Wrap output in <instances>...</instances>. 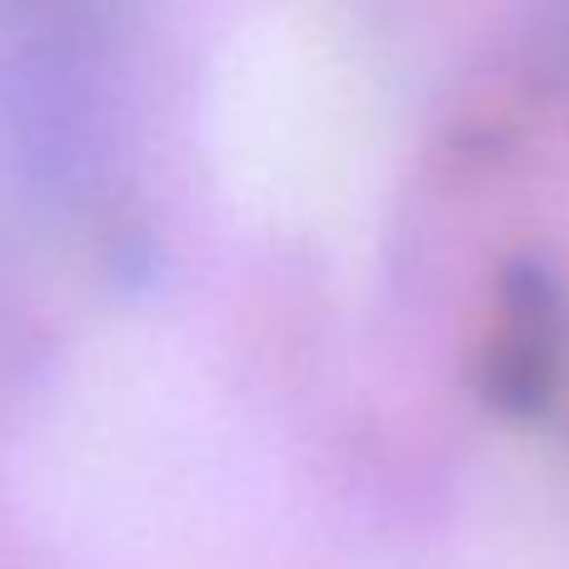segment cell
<instances>
[{"label":"cell","mask_w":569,"mask_h":569,"mask_svg":"<svg viewBox=\"0 0 569 569\" xmlns=\"http://www.w3.org/2000/svg\"><path fill=\"white\" fill-rule=\"evenodd\" d=\"M560 370V300L540 270H515L500 290L485 385L510 410H540Z\"/></svg>","instance_id":"obj_1"}]
</instances>
